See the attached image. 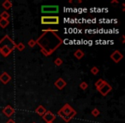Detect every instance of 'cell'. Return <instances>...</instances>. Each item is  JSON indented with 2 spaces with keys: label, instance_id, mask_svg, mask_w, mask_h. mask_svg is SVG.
<instances>
[{
  "label": "cell",
  "instance_id": "obj_1",
  "mask_svg": "<svg viewBox=\"0 0 125 123\" xmlns=\"http://www.w3.org/2000/svg\"><path fill=\"white\" fill-rule=\"evenodd\" d=\"M59 16H41V24L43 25H57L59 24Z\"/></svg>",
  "mask_w": 125,
  "mask_h": 123
},
{
  "label": "cell",
  "instance_id": "obj_2",
  "mask_svg": "<svg viewBox=\"0 0 125 123\" xmlns=\"http://www.w3.org/2000/svg\"><path fill=\"white\" fill-rule=\"evenodd\" d=\"M9 47L12 50H15L16 46V44L14 42V40L9 36V35H5L2 39L0 40V49L3 48V47Z\"/></svg>",
  "mask_w": 125,
  "mask_h": 123
},
{
  "label": "cell",
  "instance_id": "obj_3",
  "mask_svg": "<svg viewBox=\"0 0 125 123\" xmlns=\"http://www.w3.org/2000/svg\"><path fill=\"white\" fill-rule=\"evenodd\" d=\"M41 12L43 14H57L59 12L58 5H42Z\"/></svg>",
  "mask_w": 125,
  "mask_h": 123
},
{
  "label": "cell",
  "instance_id": "obj_4",
  "mask_svg": "<svg viewBox=\"0 0 125 123\" xmlns=\"http://www.w3.org/2000/svg\"><path fill=\"white\" fill-rule=\"evenodd\" d=\"M110 57H111V59L115 63H118L123 58V55L119 51V50H115V51H113V53L110 56Z\"/></svg>",
  "mask_w": 125,
  "mask_h": 123
},
{
  "label": "cell",
  "instance_id": "obj_5",
  "mask_svg": "<svg viewBox=\"0 0 125 123\" xmlns=\"http://www.w3.org/2000/svg\"><path fill=\"white\" fill-rule=\"evenodd\" d=\"M43 120L45 121V122H53V121L56 119V115L50 110H46L45 114L42 116Z\"/></svg>",
  "mask_w": 125,
  "mask_h": 123
},
{
  "label": "cell",
  "instance_id": "obj_6",
  "mask_svg": "<svg viewBox=\"0 0 125 123\" xmlns=\"http://www.w3.org/2000/svg\"><path fill=\"white\" fill-rule=\"evenodd\" d=\"M54 85H55V86L57 87V89H58V90H62V89L67 85V82L62 78H58L54 82Z\"/></svg>",
  "mask_w": 125,
  "mask_h": 123
},
{
  "label": "cell",
  "instance_id": "obj_7",
  "mask_svg": "<svg viewBox=\"0 0 125 123\" xmlns=\"http://www.w3.org/2000/svg\"><path fill=\"white\" fill-rule=\"evenodd\" d=\"M11 76L7 73V72H4L0 75V82H2L4 85L8 84L11 80Z\"/></svg>",
  "mask_w": 125,
  "mask_h": 123
},
{
  "label": "cell",
  "instance_id": "obj_8",
  "mask_svg": "<svg viewBox=\"0 0 125 123\" xmlns=\"http://www.w3.org/2000/svg\"><path fill=\"white\" fill-rule=\"evenodd\" d=\"M111 90H112V86H111L110 84L106 83L105 85H104V86L102 87V88L99 89V92H100L101 95L104 96V97H105V96L107 95V94L109 93L110 92H111Z\"/></svg>",
  "mask_w": 125,
  "mask_h": 123
},
{
  "label": "cell",
  "instance_id": "obj_9",
  "mask_svg": "<svg viewBox=\"0 0 125 123\" xmlns=\"http://www.w3.org/2000/svg\"><path fill=\"white\" fill-rule=\"evenodd\" d=\"M73 110H75V109H74L73 107H72V106H70L69 104H64V105H63V107H62V109H61V111L62 112V114H64V117H65V116H67V115H69V114H70Z\"/></svg>",
  "mask_w": 125,
  "mask_h": 123
},
{
  "label": "cell",
  "instance_id": "obj_10",
  "mask_svg": "<svg viewBox=\"0 0 125 123\" xmlns=\"http://www.w3.org/2000/svg\"><path fill=\"white\" fill-rule=\"evenodd\" d=\"M3 113H4L7 117H10L15 113V109L12 108V106L8 104V105H6L5 107L3 109Z\"/></svg>",
  "mask_w": 125,
  "mask_h": 123
},
{
  "label": "cell",
  "instance_id": "obj_11",
  "mask_svg": "<svg viewBox=\"0 0 125 123\" xmlns=\"http://www.w3.org/2000/svg\"><path fill=\"white\" fill-rule=\"evenodd\" d=\"M13 50H11L10 48H9V47H3V48L0 49V54L3 56L4 57H7L8 56H10L11 54V52H12Z\"/></svg>",
  "mask_w": 125,
  "mask_h": 123
},
{
  "label": "cell",
  "instance_id": "obj_12",
  "mask_svg": "<svg viewBox=\"0 0 125 123\" xmlns=\"http://www.w3.org/2000/svg\"><path fill=\"white\" fill-rule=\"evenodd\" d=\"M46 110H47V109H45V108L44 107L43 105H39L38 107L36 108V109H35V113H36V114H38L39 115L43 116L44 114H45Z\"/></svg>",
  "mask_w": 125,
  "mask_h": 123
},
{
  "label": "cell",
  "instance_id": "obj_13",
  "mask_svg": "<svg viewBox=\"0 0 125 123\" xmlns=\"http://www.w3.org/2000/svg\"><path fill=\"white\" fill-rule=\"evenodd\" d=\"M107 83V82L105 81V80H104L103 79H99V80H97V81L94 83V85H95L96 89H97L98 91L99 90V89H101L103 86H104L105 84Z\"/></svg>",
  "mask_w": 125,
  "mask_h": 123
},
{
  "label": "cell",
  "instance_id": "obj_14",
  "mask_svg": "<svg viewBox=\"0 0 125 123\" xmlns=\"http://www.w3.org/2000/svg\"><path fill=\"white\" fill-rule=\"evenodd\" d=\"M84 52L82 51V50H80V49H78L77 50H75V53H74V56H75V58H77L78 60H81V59L82 58V57H84Z\"/></svg>",
  "mask_w": 125,
  "mask_h": 123
},
{
  "label": "cell",
  "instance_id": "obj_15",
  "mask_svg": "<svg viewBox=\"0 0 125 123\" xmlns=\"http://www.w3.org/2000/svg\"><path fill=\"white\" fill-rule=\"evenodd\" d=\"M75 115H76V111H75V110H73L71 113H70V114H69V115L65 116V117L63 118L62 120H63V121H64L65 122H69V121H70L71 119H73V118L75 117Z\"/></svg>",
  "mask_w": 125,
  "mask_h": 123
},
{
  "label": "cell",
  "instance_id": "obj_16",
  "mask_svg": "<svg viewBox=\"0 0 125 123\" xmlns=\"http://www.w3.org/2000/svg\"><path fill=\"white\" fill-rule=\"evenodd\" d=\"M12 4H12L11 1H10V0H5V1L2 4V6L4 8V9L7 11L8 9H10L11 7H12Z\"/></svg>",
  "mask_w": 125,
  "mask_h": 123
},
{
  "label": "cell",
  "instance_id": "obj_17",
  "mask_svg": "<svg viewBox=\"0 0 125 123\" xmlns=\"http://www.w3.org/2000/svg\"><path fill=\"white\" fill-rule=\"evenodd\" d=\"M10 21L9 20H4V19H0V28H5L7 26H9Z\"/></svg>",
  "mask_w": 125,
  "mask_h": 123
},
{
  "label": "cell",
  "instance_id": "obj_18",
  "mask_svg": "<svg viewBox=\"0 0 125 123\" xmlns=\"http://www.w3.org/2000/svg\"><path fill=\"white\" fill-rule=\"evenodd\" d=\"M10 15L9 14V12L6 10L3 11L1 14H0V19H4V20H9Z\"/></svg>",
  "mask_w": 125,
  "mask_h": 123
},
{
  "label": "cell",
  "instance_id": "obj_19",
  "mask_svg": "<svg viewBox=\"0 0 125 123\" xmlns=\"http://www.w3.org/2000/svg\"><path fill=\"white\" fill-rule=\"evenodd\" d=\"M91 114H92V115L94 116V117H98V116L100 114V111H99V109H98L97 108H95V109H94L92 110Z\"/></svg>",
  "mask_w": 125,
  "mask_h": 123
},
{
  "label": "cell",
  "instance_id": "obj_20",
  "mask_svg": "<svg viewBox=\"0 0 125 123\" xmlns=\"http://www.w3.org/2000/svg\"><path fill=\"white\" fill-rule=\"evenodd\" d=\"M16 48H17V50H19V51H22L25 49V45L23 43H21V42H20V43H18L17 45H16Z\"/></svg>",
  "mask_w": 125,
  "mask_h": 123
},
{
  "label": "cell",
  "instance_id": "obj_21",
  "mask_svg": "<svg viewBox=\"0 0 125 123\" xmlns=\"http://www.w3.org/2000/svg\"><path fill=\"white\" fill-rule=\"evenodd\" d=\"M90 72H91V74H92V75H97L98 74H99V68H98V67L94 66L92 68H91Z\"/></svg>",
  "mask_w": 125,
  "mask_h": 123
},
{
  "label": "cell",
  "instance_id": "obj_22",
  "mask_svg": "<svg viewBox=\"0 0 125 123\" xmlns=\"http://www.w3.org/2000/svg\"><path fill=\"white\" fill-rule=\"evenodd\" d=\"M62 63H63V62H62V60L60 58V57H57V58L54 61V64H55L56 66H57V67L61 66V65L62 64Z\"/></svg>",
  "mask_w": 125,
  "mask_h": 123
},
{
  "label": "cell",
  "instance_id": "obj_23",
  "mask_svg": "<svg viewBox=\"0 0 125 123\" xmlns=\"http://www.w3.org/2000/svg\"><path fill=\"white\" fill-rule=\"evenodd\" d=\"M87 87H88V84L86 81H83L80 84V88L82 89V90H87Z\"/></svg>",
  "mask_w": 125,
  "mask_h": 123
},
{
  "label": "cell",
  "instance_id": "obj_24",
  "mask_svg": "<svg viewBox=\"0 0 125 123\" xmlns=\"http://www.w3.org/2000/svg\"><path fill=\"white\" fill-rule=\"evenodd\" d=\"M42 32L43 33H57L58 32V30L57 29H51V28H48V29H43L42 30Z\"/></svg>",
  "mask_w": 125,
  "mask_h": 123
},
{
  "label": "cell",
  "instance_id": "obj_25",
  "mask_svg": "<svg viewBox=\"0 0 125 123\" xmlns=\"http://www.w3.org/2000/svg\"><path fill=\"white\" fill-rule=\"evenodd\" d=\"M28 45L29 47H31V48H33V47L35 46V45H37L36 44V41H35L34 39H30L29 41L28 42Z\"/></svg>",
  "mask_w": 125,
  "mask_h": 123
},
{
  "label": "cell",
  "instance_id": "obj_26",
  "mask_svg": "<svg viewBox=\"0 0 125 123\" xmlns=\"http://www.w3.org/2000/svg\"><path fill=\"white\" fill-rule=\"evenodd\" d=\"M5 123H16V121H15L14 120H12V119H10L9 121H7Z\"/></svg>",
  "mask_w": 125,
  "mask_h": 123
},
{
  "label": "cell",
  "instance_id": "obj_27",
  "mask_svg": "<svg viewBox=\"0 0 125 123\" xmlns=\"http://www.w3.org/2000/svg\"><path fill=\"white\" fill-rule=\"evenodd\" d=\"M111 4H119V2H118L117 0H113V1H111Z\"/></svg>",
  "mask_w": 125,
  "mask_h": 123
},
{
  "label": "cell",
  "instance_id": "obj_28",
  "mask_svg": "<svg viewBox=\"0 0 125 123\" xmlns=\"http://www.w3.org/2000/svg\"><path fill=\"white\" fill-rule=\"evenodd\" d=\"M82 0H78V1H77V3H78V4H82Z\"/></svg>",
  "mask_w": 125,
  "mask_h": 123
},
{
  "label": "cell",
  "instance_id": "obj_29",
  "mask_svg": "<svg viewBox=\"0 0 125 123\" xmlns=\"http://www.w3.org/2000/svg\"><path fill=\"white\" fill-rule=\"evenodd\" d=\"M122 38H123V40H125V36H124V35H123V36H122Z\"/></svg>",
  "mask_w": 125,
  "mask_h": 123
},
{
  "label": "cell",
  "instance_id": "obj_30",
  "mask_svg": "<svg viewBox=\"0 0 125 123\" xmlns=\"http://www.w3.org/2000/svg\"><path fill=\"white\" fill-rule=\"evenodd\" d=\"M69 3H70V4H72V3H73V1H72V0H70V1H69Z\"/></svg>",
  "mask_w": 125,
  "mask_h": 123
},
{
  "label": "cell",
  "instance_id": "obj_31",
  "mask_svg": "<svg viewBox=\"0 0 125 123\" xmlns=\"http://www.w3.org/2000/svg\"><path fill=\"white\" fill-rule=\"evenodd\" d=\"M47 123H53V122H47Z\"/></svg>",
  "mask_w": 125,
  "mask_h": 123
},
{
  "label": "cell",
  "instance_id": "obj_32",
  "mask_svg": "<svg viewBox=\"0 0 125 123\" xmlns=\"http://www.w3.org/2000/svg\"><path fill=\"white\" fill-rule=\"evenodd\" d=\"M32 123H36V122H32Z\"/></svg>",
  "mask_w": 125,
  "mask_h": 123
}]
</instances>
